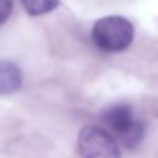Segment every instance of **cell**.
Listing matches in <instances>:
<instances>
[{"mask_svg":"<svg viewBox=\"0 0 158 158\" xmlns=\"http://www.w3.org/2000/svg\"><path fill=\"white\" fill-rule=\"evenodd\" d=\"M94 45L107 52H120L131 46L134 40L132 23L120 15H110L100 19L91 32Z\"/></svg>","mask_w":158,"mask_h":158,"instance_id":"6da1fadb","label":"cell"},{"mask_svg":"<svg viewBox=\"0 0 158 158\" xmlns=\"http://www.w3.org/2000/svg\"><path fill=\"white\" fill-rule=\"evenodd\" d=\"M102 120L127 148H135L144 135L143 123L134 117L131 106L127 105L118 103L106 107L102 112Z\"/></svg>","mask_w":158,"mask_h":158,"instance_id":"7a4b0ae2","label":"cell"},{"mask_svg":"<svg viewBox=\"0 0 158 158\" xmlns=\"http://www.w3.org/2000/svg\"><path fill=\"white\" fill-rule=\"evenodd\" d=\"M78 149L83 158H120L114 137L97 126H86L78 135Z\"/></svg>","mask_w":158,"mask_h":158,"instance_id":"3957f363","label":"cell"},{"mask_svg":"<svg viewBox=\"0 0 158 158\" xmlns=\"http://www.w3.org/2000/svg\"><path fill=\"white\" fill-rule=\"evenodd\" d=\"M22 86V72L19 66L8 60H0V95L19 91Z\"/></svg>","mask_w":158,"mask_h":158,"instance_id":"277c9868","label":"cell"},{"mask_svg":"<svg viewBox=\"0 0 158 158\" xmlns=\"http://www.w3.org/2000/svg\"><path fill=\"white\" fill-rule=\"evenodd\" d=\"M23 8L31 15H42L51 12L58 6V0H22Z\"/></svg>","mask_w":158,"mask_h":158,"instance_id":"5b68a950","label":"cell"},{"mask_svg":"<svg viewBox=\"0 0 158 158\" xmlns=\"http://www.w3.org/2000/svg\"><path fill=\"white\" fill-rule=\"evenodd\" d=\"M12 12V0H0V23L6 22Z\"/></svg>","mask_w":158,"mask_h":158,"instance_id":"8992f818","label":"cell"}]
</instances>
